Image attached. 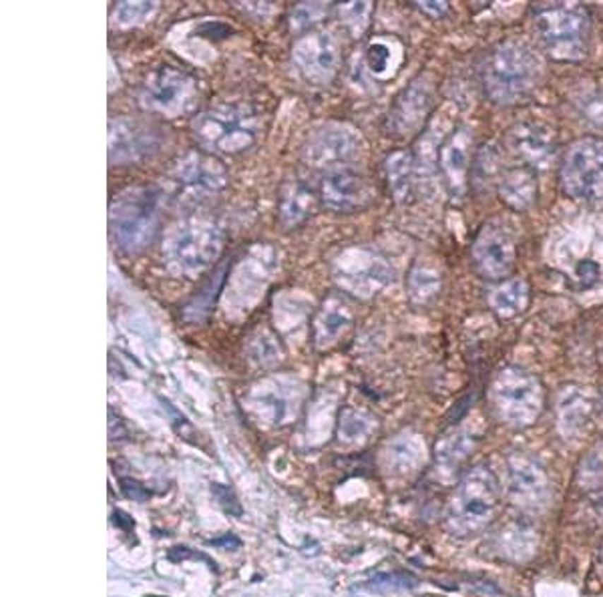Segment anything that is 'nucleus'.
Returning a JSON list of instances; mask_svg holds the SVG:
<instances>
[{"instance_id":"f257e3e1","label":"nucleus","mask_w":603,"mask_h":597,"mask_svg":"<svg viewBox=\"0 0 603 597\" xmlns=\"http://www.w3.org/2000/svg\"><path fill=\"white\" fill-rule=\"evenodd\" d=\"M543 71L539 54L523 40H505L493 47L483 65L486 97L501 105H511L529 95Z\"/></svg>"},{"instance_id":"f03ea898","label":"nucleus","mask_w":603,"mask_h":597,"mask_svg":"<svg viewBox=\"0 0 603 597\" xmlns=\"http://www.w3.org/2000/svg\"><path fill=\"white\" fill-rule=\"evenodd\" d=\"M501 487L495 473L477 464L465 473L448 507L446 523L455 535H474L485 531L498 513Z\"/></svg>"},{"instance_id":"7ed1b4c3","label":"nucleus","mask_w":603,"mask_h":597,"mask_svg":"<svg viewBox=\"0 0 603 597\" xmlns=\"http://www.w3.org/2000/svg\"><path fill=\"white\" fill-rule=\"evenodd\" d=\"M161 193L155 187H129L111 205V231L119 248L139 252L153 239L161 215Z\"/></svg>"},{"instance_id":"20e7f679","label":"nucleus","mask_w":603,"mask_h":597,"mask_svg":"<svg viewBox=\"0 0 603 597\" xmlns=\"http://www.w3.org/2000/svg\"><path fill=\"white\" fill-rule=\"evenodd\" d=\"M258 129V113L244 103L211 107L193 121L197 141L222 153H237L248 149L256 141Z\"/></svg>"},{"instance_id":"39448f33","label":"nucleus","mask_w":603,"mask_h":597,"mask_svg":"<svg viewBox=\"0 0 603 597\" xmlns=\"http://www.w3.org/2000/svg\"><path fill=\"white\" fill-rule=\"evenodd\" d=\"M543 47L557 59H579L585 54L590 16L579 4H545L533 16Z\"/></svg>"},{"instance_id":"423d86ee","label":"nucleus","mask_w":603,"mask_h":597,"mask_svg":"<svg viewBox=\"0 0 603 597\" xmlns=\"http://www.w3.org/2000/svg\"><path fill=\"white\" fill-rule=\"evenodd\" d=\"M491 402L501 421L511 426H529L543 411L545 392L537 378L521 368H503L491 385Z\"/></svg>"},{"instance_id":"0eeeda50","label":"nucleus","mask_w":603,"mask_h":597,"mask_svg":"<svg viewBox=\"0 0 603 597\" xmlns=\"http://www.w3.org/2000/svg\"><path fill=\"white\" fill-rule=\"evenodd\" d=\"M561 183L571 199L603 207V141L585 137L569 147L561 165Z\"/></svg>"},{"instance_id":"6e6552de","label":"nucleus","mask_w":603,"mask_h":597,"mask_svg":"<svg viewBox=\"0 0 603 597\" xmlns=\"http://www.w3.org/2000/svg\"><path fill=\"white\" fill-rule=\"evenodd\" d=\"M222 252V234L208 222H184L171 229L163 253L179 272H201Z\"/></svg>"},{"instance_id":"1a4fd4ad","label":"nucleus","mask_w":603,"mask_h":597,"mask_svg":"<svg viewBox=\"0 0 603 597\" xmlns=\"http://www.w3.org/2000/svg\"><path fill=\"white\" fill-rule=\"evenodd\" d=\"M507 491L513 503L529 511H537L547 505L551 495L549 478L545 469L533 457L525 452H513L507 459Z\"/></svg>"},{"instance_id":"9d476101","label":"nucleus","mask_w":603,"mask_h":597,"mask_svg":"<svg viewBox=\"0 0 603 597\" xmlns=\"http://www.w3.org/2000/svg\"><path fill=\"white\" fill-rule=\"evenodd\" d=\"M320 195L324 205L332 212L352 213L364 210L374 198V189L366 177L352 167H336L330 169L322 183Z\"/></svg>"},{"instance_id":"9b49d317","label":"nucleus","mask_w":603,"mask_h":597,"mask_svg":"<svg viewBox=\"0 0 603 597\" xmlns=\"http://www.w3.org/2000/svg\"><path fill=\"white\" fill-rule=\"evenodd\" d=\"M336 279L350 292L372 296L393 279V272L382 258L372 252L350 250L338 260Z\"/></svg>"},{"instance_id":"f8f14e48","label":"nucleus","mask_w":603,"mask_h":597,"mask_svg":"<svg viewBox=\"0 0 603 597\" xmlns=\"http://www.w3.org/2000/svg\"><path fill=\"white\" fill-rule=\"evenodd\" d=\"M193 89V79L184 71H177L169 65L159 66L145 83L143 101L145 105L155 111L177 115L191 103Z\"/></svg>"},{"instance_id":"ddd939ff","label":"nucleus","mask_w":603,"mask_h":597,"mask_svg":"<svg viewBox=\"0 0 603 597\" xmlns=\"http://www.w3.org/2000/svg\"><path fill=\"white\" fill-rule=\"evenodd\" d=\"M472 260L486 278H505L515 265V239L503 226L486 224L472 243Z\"/></svg>"},{"instance_id":"4468645a","label":"nucleus","mask_w":603,"mask_h":597,"mask_svg":"<svg viewBox=\"0 0 603 597\" xmlns=\"http://www.w3.org/2000/svg\"><path fill=\"white\" fill-rule=\"evenodd\" d=\"M362 149L360 135L346 125H326L314 133L306 147V155L314 165H328L330 169L346 167L348 161L358 157Z\"/></svg>"},{"instance_id":"2eb2a0df","label":"nucleus","mask_w":603,"mask_h":597,"mask_svg":"<svg viewBox=\"0 0 603 597\" xmlns=\"http://www.w3.org/2000/svg\"><path fill=\"white\" fill-rule=\"evenodd\" d=\"M173 183L184 198H208L210 193L220 191L225 183L223 167L211 157L189 153L177 163L171 175Z\"/></svg>"},{"instance_id":"dca6fc26","label":"nucleus","mask_w":603,"mask_h":597,"mask_svg":"<svg viewBox=\"0 0 603 597\" xmlns=\"http://www.w3.org/2000/svg\"><path fill=\"white\" fill-rule=\"evenodd\" d=\"M294 63L312 83H328L338 66V49L328 32H314L298 40L294 47Z\"/></svg>"},{"instance_id":"f3484780","label":"nucleus","mask_w":603,"mask_h":597,"mask_svg":"<svg viewBox=\"0 0 603 597\" xmlns=\"http://www.w3.org/2000/svg\"><path fill=\"white\" fill-rule=\"evenodd\" d=\"M111 161L127 163L151 155L159 149V135L151 125L135 119H119L111 123Z\"/></svg>"},{"instance_id":"a211bd4d","label":"nucleus","mask_w":603,"mask_h":597,"mask_svg":"<svg viewBox=\"0 0 603 597\" xmlns=\"http://www.w3.org/2000/svg\"><path fill=\"white\" fill-rule=\"evenodd\" d=\"M431 103H433V85L426 80V77L414 79L390 109L388 127H393V131L396 133L414 131L426 117Z\"/></svg>"},{"instance_id":"6ab92c4d","label":"nucleus","mask_w":603,"mask_h":597,"mask_svg":"<svg viewBox=\"0 0 603 597\" xmlns=\"http://www.w3.org/2000/svg\"><path fill=\"white\" fill-rule=\"evenodd\" d=\"M509 143L517 155H521L525 161L535 163V165H545L553 157L551 135L537 123L517 125L509 135Z\"/></svg>"},{"instance_id":"aec40b11","label":"nucleus","mask_w":603,"mask_h":597,"mask_svg":"<svg viewBox=\"0 0 603 597\" xmlns=\"http://www.w3.org/2000/svg\"><path fill=\"white\" fill-rule=\"evenodd\" d=\"M469 147H471V135L467 133V129H459L453 133V137L446 141L441 151V165L453 191H459L467 183Z\"/></svg>"},{"instance_id":"412c9836","label":"nucleus","mask_w":603,"mask_h":597,"mask_svg":"<svg viewBox=\"0 0 603 597\" xmlns=\"http://www.w3.org/2000/svg\"><path fill=\"white\" fill-rule=\"evenodd\" d=\"M537 193L535 173L529 167H515L501 177V198L515 210H525L533 203Z\"/></svg>"},{"instance_id":"4be33fe9","label":"nucleus","mask_w":603,"mask_h":597,"mask_svg":"<svg viewBox=\"0 0 603 597\" xmlns=\"http://www.w3.org/2000/svg\"><path fill=\"white\" fill-rule=\"evenodd\" d=\"M314 205V191L304 181H292L284 187L280 199V219L284 226H298Z\"/></svg>"},{"instance_id":"5701e85b","label":"nucleus","mask_w":603,"mask_h":597,"mask_svg":"<svg viewBox=\"0 0 603 597\" xmlns=\"http://www.w3.org/2000/svg\"><path fill=\"white\" fill-rule=\"evenodd\" d=\"M352 316L348 306L340 302V300H328L322 312L316 318V340L320 346L332 344L340 338L342 334L346 332V328L350 326Z\"/></svg>"},{"instance_id":"b1692460","label":"nucleus","mask_w":603,"mask_h":597,"mask_svg":"<svg viewBox=\"0 0 603 597\" xmlns=\"http://www.w3.org/2000/svg\"><path fill=\"white\" fill-rule=\"evenodd\" d=\"M491 308L503 318H511L515 314L523 312L529 302V286L523 278H513L501 284L489 296Z\"/></svg>"},{"instance_id":"393cba45","label":"nucleus","mask_w":603,"mask_h":597,"mask_svg":"<svg viewBox=\"0 0 603 597\" xmlns=\"http://www.w3.org/2000/svg\"><path fill=\"white\" fill-rule=\"evenodd\" d=\"M386 175H388V186L393 191L394 199L405 201L412 193V183H414V169H412V159L408 153H393L386 161Z\"/></svg>"},{"instance_id":"a878e982","label":"nucleus","mask_w":603,"mask_h":597,"mask_svg":"<svg viewBox=\"0 0 603 597\" xmlns=\"http://www.w3.org/2000/svg\"><path fill=\"white\" fill-rule=\"evenodd\" d=\"M559 426L563 428V433H573L579 426L585 423L587 412H590V404L585 397L577 390L575 386L565 388L559 397Z\"/></svg>"},{"instance_id":"bb28decb","label":"nucleus","mask_w":603,"mask_h":597,"mask_svg":"<svg viewBox=\"0 0 603 597\" xmlns=\"http://www.w3.org/2000/svg\"><path fill=\"white\" fill-rule=\"evenodd\" d=\"M398 59H400V51L393 40L376 39L366 47L364 61H366L368 71L374 77H386L388 73H393L394 66L398 65Z\"/></svg>"},{"instance_id":"cd10ccee","label":"nucleus","mask_w":603,"mask_h":597,"mask_svg":"<svg viewBox=\"0 0 603 597\" xmlns=\"http://www.w3.org/2000/svg\"><path fill=\"white\" fill-rule=\"evenodd\" d=\"M438 288H441V276H438L436 270L422 264H417L410 270L408 294H410L412 300L426 302V300H431L434 294L438 292Z\"/></svg>"},{"instance_id":"c85d7f7f","label":"nucleus","mask_w":603,"mask_h":597,"mask_svg":"<svg viewBox=\"0 0 603 597\" xmlns=\"http://www.w3.org/2000/svg\"><path fill=\"white\" fill-rule=\"evenodd\" d=\"M471 447L472 438H469V433L462 430V428H455L450 435H446L441 440V445H436V451H438L436 454L445 463H459Z\"/></svg>"},{"instance_id":"c756f323","label":"nucleus","mask_w":603,"mask_h":597,"mask_svg":"<svg viewBox=\"0 0 603 597\" xmlns=\"http://www.w3.org/2000/svg\"><path fill=\"white\" fill-rule=\"evenodd\" d=\"M374 426V418L364 411L346 409L340 416V438L344 440H358L366 437L370 428Z\"/></svg>"},{"instance_id":"7c9ffc66","label":"nucleus","mask_w":603,"mask_h":597,"mask_svg":"<svg viewBox=\"0 0 603 597\" xmlns=\"http://www.w3.org/2000/svg\"><path fill=\"white\" fill-rule=\"evenodd\" d=\"M155 11V2H121L115 8V20L121 27L139 25Z\"/></svg>"},{"instance_id":"2f4dec72","label":"nucleus","mask_w":603,"mask_h":597,"mask_svg":"<svg viewBox=\"0 0 603 597\" xmlns=\"http://www.w3.org/2000/svg\"><path fill=\"white\" fill-rule=\"evenodd\" d=\"M368 13H370V4L368 2H350L340 6L342 20L352 28L354 35H360L368 25Z\"/></svg>"},{"instance_id":"473e14b6","label":"nucleus","mask_w":603,"mask_h":597,"mask_svg":"<svg viewBox=\"0 0 603 597\" xmlns=\"http://www.w3.org/2000/svg\"><path fill=\"white\" fill-rule=\"evenodd\" d=\"M251 340H253V342H251V356H253V358H258L262 364H268V362L277 358V356H275V354H277V346H275V338L272 334L258 332V336L251 338Z\"/></svg>"},{"instance_id":"72a5a7b5","label":"nucleus","mask_w":603,"mask_h":597,"mask_svg":"<svg viewBox=\"0 0 603 597\" xmlns=\"http://www.w3.org/2000/svg\"><path fill=\"white\" fill-rule=\"evenodd\" d=\"M326 14V6L324 4H318V2H312V4H300L296 6V11L292 14V27L296 30H302L308 25H312L314 20H320V16Z\"/></svg>"},{"instance_id":"f704fd0d","label":"nucleus","mask_w":603,"mask_h":597,"mask_svg":"<svg viewBox=\"0 0 603 597\" xmlns=\"http://www.w3.org/2000/svg\"><path fill=\"white\" fill-rule=\"evenodd\" d=\"M417 584H419L417 577L407 575V573H402V575H398V573H393V575L381 573V575L370 579V587H382V585L384 587H414Z\"/></svg>"},{"instance_id":"c9c22d12","label":"nucleus","mask_w":603,"mask_h":597,"mask_svg":"<svg viewBox=\"0 0 603 597\" xmlns=\"http://www.w3.org/2000/svg\"><path fill=\"white\" fill-rule=\"evenodd\" d=\"M211 493H213V497L217 499V503L222 505L225 513L236 515V517L241 515V505H239V501L236 499V495L229 491L227 487H223V485H213V487H211Z\"/></svg>"},{"instance_id":"e433bc0d","label":"nucleus","mask_w":603,"mask_h":597,"mask_svg":"<svg viewBox=\"0 0 603 597\" xmlns=\"http://www.w3.org/2000/svg\"><path fill=\"white\" fill-rule=\"evenodd\" d=\"M121 491L127 499H133V501H139L143 503L149 499V491L145 489L143 485H139L137 481H131V478H123L121 481Z\"/></svg>"},{"instance_id":"4c0bfd02","label":"nucleus","mask_w":603,"mask_h":597,"mask_svg":"<svg viewBox=\"0 0 603 597\" xmlns=\"http://www.w3.org/2000/svg\"><path fill=\"white\" fill-rule=\"evenodd\" d=\"M167 557H169L171 561H184V559H187V557H199V559H205V561H210V559L205 557V555L193 553V551H191V549H187V547H171L169 555H167ZM210 563H213V561H210Z\"/></svg>"},{"instance_id":"58836bf2","label":"nucleus","mask_w":603,"mask_h":597,"mask_svg":"<svg viewBox=\"0 0 603 597\" xmlns=\"http://www.w3.org/2000/svg\"><path fill=\"white\" fill-rule=\"evenodd\" d=\"M210 545H213V547H225V549H239L241 541L237 539L236 535L227 533V535H223L222 539H211Z\"/></svg>"},{"instance_id":"ea45409f","label":"nucleus","mask_w":603,"mask_h":597,"mask_svg":"<svg viewBox=\"0 0 603 597\" xmlns=\"http://www.w3.org/2000/svg\"><path fill=\"white\" fill-rule=\"evenodd\" d=\"M419 6L424 13L433 14V16H441V14L446 13V8H448L446 2H420Z\"/></svg>"},{"instance_id":"a19ab883","label":"nucleus","mask_w":603,"mask_h":597,"mask_svg":"<svg viewBox=\"0 0 603 597\" xmlns=\"http://www.w3.org/2000/svg\"><path fill=\"white\" fill-rule=\"evenodd\" d=\"M113 517H115V523H117L121 529L125 531H131L133 527H135V523H133V519L127 515V513H123V511H115L113 513Z\"/></svg>"},{"instance_id":"79ce46f5","label":"nucleus","mask_w":603,"mask_h":597,"mask_svg":"<svg viewBox=\"0 0 603 597\" xmlns=\"http://www.w3.org/2000/svg\"><path fill=\"white\" fill-rule=\"evenodd\" d=\"M153 597H155V596H153Z\"/></svg>"}]
</instances>
